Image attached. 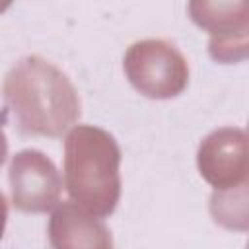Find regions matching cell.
<instances>
[{
	"instance_id": "6da1fadb",
	"label": "cell",
	"mask_w": 249,
	"mask_h": 249,
	"mask_svg": "<svg viewBox=\"0 0 249 249\" xmlns=\"http://www.w3.org/2000/svg\"><path fill=\"white\" fill-rule=\"evenodd\" d=\"M2 95L23 134L62 136L82 113L70 78L41 56H23L4 78Z\"/></svg>"
},
{
	"instance_id": "7a4b0ae2",
	"label": "cell",
	"mask_w": 249,
	"mask_h": 249,
	"mask_svg": "<svg viewBox=\"0 0 249 249\" xmlns=\"http://www.w3.org/2000/svg\"><path fill=\"white\" fill-rule=\"evenodd\" d=\"M121 148L99 126L78 124L64 140V185L74 204L109 216L121 198Z\"/></svg>"
},
{
	"instance_id": "3957f363",
	"label": "cell",
	"mask_w": 249,
	"mask_h": 249,
	"mask_svg": "<svg viewBox=\"0 0 249 249\" xmlns=\"http://www.w3.org/2000/svg\"><path fill=\"white\" fill-rule=\"evenodd\" d=\"M123 68L136 91L150 99H171L189 84V64L175 45L163 39L132 43L123 58Z\"/></svg>"
},
{
	"instance_id": "277c9868",
	"label": "cell",
	"mask_w": 249,
	"mask_h": 249,
	"mask_svg": "<svg viewBox=\"0 0 249 249\" xmlns=\"http://www.w3.org/2000/svg\"><path fill=\"white\" fill-rule=\"evenodd\" d=\"M196 165L200 177L218 193L247 189L249 152L245 130L237 126L212 130L198 144Z\"/></svg>"
},
{
	"instance_id": "5b68a950",
	"label": "cell",
	"mask_w": 249,
	"mask_h": 249,
	"mask_svg": "<svg viewBox=\"0 0 249 249\" xmlns=\"http://www.w3.org/2000/svg\"><path fill=\"white\" fill-rule=\"evenodd\" d=\"M191 19L208 31V53L222 64L239 62L249 47L247 2H191Z\"/></svg>"
},
{
	"instance_id": "8992f818",
	"label": "cell",
	"mask_w": 249,
	"mask_h": 249,
	"mask_svg": "<svg viewBox=\"0 0 249 249\" xmlns=\"http://www.w3.org/2000/svg\"><path fill=\"white\" fill-rule=\"evenodd\" d=\"M12 202L18 210L43 214L53 210L60 200L62 177L49 156L41 150H21L12 158L10 171Z\"/></svg>"
},
{
	"instance_id": "52a82bcc",
	"label": "cell",
	"mask_w": 249,
	"mask_h": 249,
	"mask_svg": "<svg viewBox=\"0 0 249 249\" xmlns=\"http://www.w3.org/2000/svg\"><path fill=\"white\" fill-rule=\"evenodd\" d=\"M49 243L53 249H113L105 222L72 200L54 206L49 220Z\"/></svg>"
},
{
	"instance_id": "ba28073f",
	"label": "cell",
	"mask_w": 249,
	"mask_h": 249,
	"mask_svg": "<svg viewBox=\"0 0 249 249\" xmlns=\"http://www.w3.org/2000/svg\"><path fill=\"white\" fill-rule=\"evenodd\" d=\"M247 189L214 191L210 198V212L216 224L230 230H247Z\"/></svg>"
},
{
	"instance_id": "9c48e42d",
	"label": "cell",
	"mask_w": 249,
	"mask_h": 249,
	"mask_svg": "<svg viewBox=\"0 0 249 249\" xmlns=\"http://www.w3.org/2000/svg\"><path fill=\"white\" fill-rule=\"evenodd\" d=\"M6 222H8V200H6L4 193L0 191V239L6 230Z\"/></svg>"
},
{
	"instance_id": "30bf717a",
	"label": "cell",
	"mask_w": 249,
	"mask_h": 249,
	"mask_svg": "<svg viewBox=\"0 0 249 249\" xmlns=\"http://www.w3.org/2000/svg\"><path fill=\"white\" fill-rule=\"evenodd\" d=\"M6 156H8V140H6V134H4V130L0 126V167L6 161Z\"/></svg>"
}]
</instances>
